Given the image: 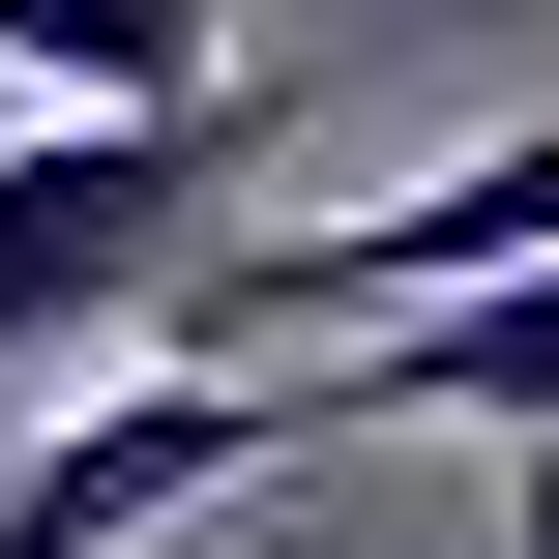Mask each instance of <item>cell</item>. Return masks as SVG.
Masks as SVG:
<instances>
[{
  "mask_svg": "<svg viewBox=\"0 0 559 559\" xmlns=\"http://www.w3.org/2000/svg\"><path fill=\"white\" fill-rule=\"evenodd\" d=\"M236 177H265V118H236V88H59V118L0 147V413H29V383L177 354V295H206Z\"/></svg>",
  "mask_w": 559,
  "mask_h": 559,
  "instance_id": "obj_1",
  "label": "cell"
},
{
  "mask_svg": "<svg viewBox=\"0 0 559 559\" xmlns=\"http://www.w3.org/2000/svg\"><path fill=\"white\" fill-rule=\"evenodd\" d=\"M295 442H354V354H118L0 472V559H147V531H206V501H265Z\"/></svg>",
  "mask_w": 559,
  "mask_h": 559,
  "instance_id": "obj_2",
  "label": "cell"
},
{
  "mask_svg": "<svg viewBox=\"0 0 559 559\" xmlns=\"http://www.w3.org/2000/svg\"><path fill=\"white\" fill-rule=\"evenodd\" d=\"M324 354H354V442H559V236L413 324H324Z\"/></svg>",
  "mask_w": 559,
  "mask_h": 559,
  "instance_id": "obj_3",
  "label": "cell"
},
{
  "mask_svg": "<svg viewBox=\"0 0 559 559\" xmlns=\"http://www.w3.org/2000/svg\"><path fill=\"white\" fill-rule=\"evenodd\" d=\"M0 88H236V0H0Z\"/></svg>",
  "mask_w": 559,
  "mask_h": 559,
  "instance_id": "obj_4",
  "label": "cell"
},
{
  "mask_svg": "<svg viewBox=\"0 0 559 559\" xmlns=\"http://www.w3.org/2000/svg\"><path fill=\"white\" fill-rule=\"evenodd\" d=\"M501 559H559V442H531V531H501Z\"/></svg>",
  "mask_w": 559,
  "mask_h": 559,
  "instance_id": "obj_5",
  "label": "cell"
}]
</instances>
